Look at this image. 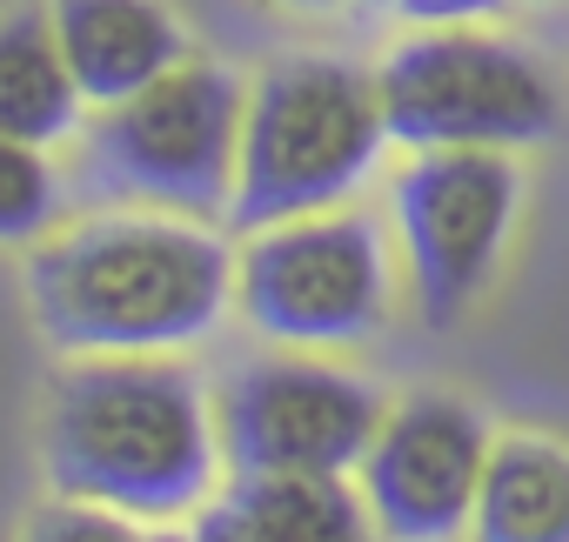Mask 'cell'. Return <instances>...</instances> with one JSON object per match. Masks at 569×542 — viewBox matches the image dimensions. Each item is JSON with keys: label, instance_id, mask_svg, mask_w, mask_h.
I'll return each mask as SVG.
<instances>
[{"label": "cell", "instance_id": "11", "mask_svg": "<svg viewBox=\"0 0 569 542\" xmlns=\"http://www.w3.org/2000/svg\"><path fill=\"white\" fill-rule=\"evenodd\" d=\"M48 14L94 108H114L188 61V28L168 0H48Z\"/></svg>", "mask_w": 569, "mask_h": 542}, {"label": "cell", "instance_id": "9", "mask_svg": "<svg viewBox=\"0 0 569 542\" xmlns=\"http://www.w3.org/2000/svg\"><path fill=\"white\" fill-rule=\"evenodd\" d=\"M489 449H496V435L482 429V415L462 395L416 389V395L389 402V415L356 469L362 495L376 509V529L402 535V542H442V535L476 529Z\"/></svg>", "mask_w": 569, "mask_h": 542}, {"label": "cell", "instance_id": "2", "mask_svg": "<svg viewBox=\"0 0 569 542\" xmlns=\"http://www.w3.org/2000/svg\"><path fill=\"white\" fill-rule=\"evenodd\" d=\"M41 462L61 495L121 515H188L208 502L221 455L214 395L168 355H81L48 382Z\"/></svg>", "mask_w": 569, "mask_h": 542}, {"label": "cell", "instance_id": "12", "mask_svg": "<svg viewBox=\"0 0 569 542\" xmlns=\"http://www.w3.org/2000/svg\"><path fill=\"white\" fill-rule=\"evenodd\" d=\"M81 81L68 68V48L54 34L48 8H14L0 28V134L54 148L81 128Z\"/></svg>", "mask_w": 569, "mask_h": 542}, {"label": "cell", "instance_id": "14", "mask_svg": "<svg viewBox=\"0 0 569 542\" xmlns=\"http://www.w3.org/2000/svg\"><path fill=\"white\" fill-rule=\"evenodd\" d=\"M61 174L48 161V148L34 141H8V181H0V234L14 248H34V234L61 214Z\"/></svg>", "mask_w": 569, "mask_h": 542}, {"label": "cell", "instance_id": "18", "mask_svg": "<svg viewBox=\"0 0 569 542\" xmlns=\"http://www.w3.org/2000/svg\"><path fill=\"white\" fill-rule=\"evenodd\" d=\"M356 8H396V0H356Z\"/></svg>", "mask_w": 569, "mask_h": 542}, {"label": "cell", "instance_id": "5", "mask_svg": "<svg viewBox=\"0 0 569 542\" xmlns=\"http://www.w3.org/2000/svg\"><path fill=\"white\" fill-rule=\"evenodd\" d=\"M234 309L281 349H362L396 315L389 241L349 208L268 221L234 248Z\"/></svg>", "mask_w": 569, "mask_h": 542}, {"label": "cell", "instance_id": "7", "mask_svg": "<svg viewBox=\"0 0 569 542\" xmlns=\"http://www.w3.org/2000/svg\"><path fill=\"white\" fill-rule=\"evenodd\" d=\"M509 154L516 148H422L396 174L389 208L409 295L429 329H456L496 282V261L522 208V174Z\"/></svg>", "mask_w": 569, "mask_h": 542}, {"label": "cell", "instance_id": "3", "mask_svg": "<svg viewBox=\"0 0 569 542\" xmlns=\"http://www.w3.org/2000/svg\"><path fill=\"white\" fill-rule=\"evenodd\" d=\"M396 148L382 88L369 68L336 54H289L248 81L241 174L228 228L254 234L268 221H296L342 208Z\"/></svg>", "mask_w": 569, "mask_h": 542}, {"label": "cell", "instance_id": "1", "mask_svg": "<svg viewBox=\"0 0 569 542\" xmlns=\"http://www.w3.org/2000/svg\"><path fill=\"white\" fill-rule=\"evenodd\" d=\"M34 329L68 355H174L234 309V248L188 214H101L28 248Z\"/></svg>", "mask_w": 569, "mask_h": 542}, {"label": "cell", "instance_id": "4", "mask_svg": "<svg viewBox=\"0 0 569 542\" xmlns=\"http://www.w3.org/2000/svg\"><path fill=\"white\" fill-rule=\"evenodd\" d=\"M241 121H248V81L221 61H181L88 121L81 168L114 201H148L188 221H214L234 208Z\"/></svg>", "mask_w": 569, "mask_h": 542}, {"label": "cell", "instance_id": "10", "mask_svg": "<svg viewBox=\"0 0 569 542\" xmlns=\"http://www.w3.org/2000/svg\"><path fill=\"white\" fill-rule=\"evenodd\" d=\"M369 529V495L336 469H234L228 495L194 522L208 542H362Z\"/></svg>", "mask_w": 569, "mask_h": 542}, {"label": "cell", "instance_id": "13", "mask_svg": "<svg viewBox=\"0 0 569 542\" xmlns=\"http://www.w3.org/2000/svg\"><path fill=\"white\" fill-rule=\"evenodd\" d=\"M476 535L489 542H569V449L556 435H502L489 449Z\"/></svg>", "mask_w": 569, "mask_h": 542}, {"label": "cell", "instance_id": "15", "mask_svg": "<svg viewBox=\"0 0 569 542\" xmlns=\"http://www.w3.org/2000/svg\"><path fill=\"white\" fill-rule=\"evenodd\" d=\"M28 535L34 542H48V535H81V542H121L128 535V522H121V509H108V502H88V495H68V502H48L34 522H28Z\"/></svg>", "mask_w": 569, "mask_h": 542}, {"label": "cell", "instance_id": "16", "mask_svg": "<svg viewBox=\"0 0 569 542\" xmlns=\"http://www.w3.org/2000/svg\"><path fill=\"white\" fill-rule=\"evenodd\" d=\"M509 0H396V14L409 28H476L489 14H502Z\"/></svg>", "mask_w": 569, "mask_h": 542}, {"label": "cell", "instance_id": "17", "mask_svg": "<svg viewBox=\"0 0 569 542\" xmlns=\"http://www.w3.org/2000/svg\"><path fill=\"white\" fill-rule=\"evenodd\" d=\"M274 8H296V14H322V8H336V0H274Z\"/></svg>", "mask_w": 569, "mask_h": 542}, {"label": "cell", "instance_id": "8", "mask_svg": "<svg viewBox=\"0 0 569 542\" xmlns=\"http://www.w3.org/2000/svg\"><path fill=\"white\" fill-rule=\"evenodd\" d=\"M389 402L329 362H289L261 355L221 375L214 389V422H221V455L234 469H336L356 475Z\"/></svg>", "mask_w": 569, "mask_h": 542}, {"label": "cell", "instance_id": "6", "mask_svg": "<svg viewBox=\"0 0 569 542\" xmlns=\"http://www.w3.org/2000/svg\"><path fill=\"white\" fill-rule=\"evenodd\" d=\"M382 114L396 148H529L549 141L562 121L556 74L496 34L476 28H429L389 48L376 68Z\"/></svg>", "mask_w": 569, "mask_h": 542}]
</instances>
